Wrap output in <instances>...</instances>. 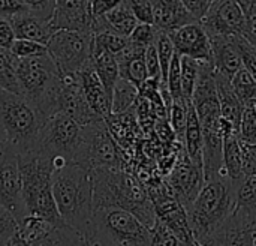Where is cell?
<instances>
[{
  "mask_svg": "<svg viewBox=\"0 0 256 246\" xmlns=\"http://www.w3.org/2000/svg\"><path fill=\"white\" fill-rule=\"evenodd\" d=\"M6 141V134H4V129H3V125L0 122V143Z\"/></svg>",
  "mask_w": 256,
  "mask_h": 246,
  "instance_id": "816d5d0a",
  "label": "cell"
},
{
  "mask_svg": "<svg viewBox=\"0 0 256 246\" xmlns=\"http://www.w3.org/2000/svg\"><path fill=\"white\" fill-rule=\"evenodd\" d=\"M146 66H147V72L150 78H156L160 80L162 74H160V63H159V56H158V50H156V44L152 42L146 47Z\"/></svg>",
  "mask_w": 256,
  "mask_h": 246,
  "instance_id": "ee69618b",
  "label": "cell"
},
{
  "mask_svg": "<svg viewBox=\"0 0 256 246\" xmlns=\"http://www.w3.org/2000/svg\"><path fill=\"white\" fill-rule=\"evenodd\" d=\"M0 90H2V89H0Z\"/></svg>",
  "mask_w": 256,
  "mask_h": 246,
  "instance_id": "11a10c76",
  "label": "cell"
},
{
  "mask_svg": "<svg viewBox=\"0 0 256 246\" xmlns=\"http://www.w3.org/2000/svg\"><path fill=\"white\" fill-rule=\"evenodd\" d=\"M88 245H152L150 228L123 207H96L93 210Z\"/></svg>",
  "mask_w": 256,
  "mask_h": 246,
  "instance_id": "8992f818",
  "label": "cell"
},
{
  "mask_svg": "<svg viewBox=\"0 0 256 246\" xmlns=\"http://www.w3.org/2000/svg\"><path fill=\"white\" fill-rule=\"evenodd\" d=\"M238 138L244 143L256 144V102L249 101L243 104L240 125H238Z\"/></svg>",
  "mask_w": 256,
  "mask_h": 246,
  "instance_id": "d6a6232c",
  "label": "cell"
},
{
  "mask_svg": "<svg viewBox=\"0 0 256 246\" xmlns=\"http://www.w3.org/2000/svg\"><path fill=\"white\" fill-rule=\"evenodd\" d=\"M138 23L153 24V2L152 0H128Z\"/></svg>",
  "mask_w": 256,
  "mask_h": 246,
  "instance_id": "7bdbcfd3",
  "label": "cell"
},
{
  "mask_svg": "<svg viewBox=\"0 0 256 246\" xmlns=\"http://www.w3.org/2000/svg\"><path fill=\"white\" fill-rule=\"evenodd\" d=\"M200 23L208 36H234L244 35L246 32V14L238 0H218L210 5Z\"/></svg>",
  "mask_w": 256,
  "mask_h": 246,
  "instance_id": "5bb4252c",
  "label": "cell"
},
{
  "mask_svg": "<svg viewBox=\"0 0 256 246\" xmlns=\"http://www.w3.org/2000/svg\"><path fill=\"white\" fill-rule=\"evenodd\" d=\"M84 144V126L70 116L58 111L50 116L39 132L34 149L48 156H63L69 162H78Z\"/></svg>",
  "mask_w": 256,
  "mask_h": 246,
  "instance_id": "ba28073f",
  "label": "cell"
},
{
  "mask_svg": "<svg viewBox=\"0 0 256 246\" xmlns=\"http://www.w3.org/2000/svg\"><path fill=\"white\" fill-rule=\"evenodd\" d=\"M122 0H88V6H90V14H92V20L100 15H105L110 9H112L114 6H117Z\"/></svg>",
  "mask_w": 256,
  "mask_h": 246,
  "instance_id": "681fc988",
  "label": "cell"
},
{
  "mask_svg": "<svg viewBox=\"0 0 256 246\" xmlns=\"http://www.w3.org/2000/svg\"><path fill=\"white\" fill-rule=\"evenodd\" d=\"M168 174V188L176 195V198L184 206V209H188L194 203L206 182L202 167L192 162L186 150L182 147L180 156L177 158L172 170Z\"/></svg>",
  "mask_w": 256,
  "mask_h": 246,
  "instance_id": "4fadbf2b",
  "label": "cell"
},
{
  "mask_svg": "<svg viewBox=\"0 0 256 246\" xmlns=\"http://www.w3.org/2000/svg\"><path fill=\"white\" fill-rule=\"evenodd\" d=\"M20 57H16L10 48L0 47V89L20 93V84L16 78V66Z\"/></svg>",
  "mask_w": 256,
  "mask_h": 246,
  "instance_id": "f546056e",
  "label": "cell"
},
{
  "mask_svg": "<svg viewBox=\"0 0 256 246\" xmlns=\"http://www.w3.org/2000/svg\"><path fill=\"white\" fill-rule=\"evenodd\" d=\"M76 164L93 168H122L120 153L108 131V122L98 119L84 126V144Z\"/></svg>",
  "mask_w": 256,
  "mask_h": 246,
  "instance_id": "8fae6325",
  "label": "cell"
},
{
  "mask_svg": "<svg viewBox=\"0 0 256 246\" xmlns=\"http://www.w3.org/2000/svg\"><path fill=\"white\" fill-rule=\"evenodd\" d=\"M218 0H210V5H213V3H216Z\"/></svg>",
  "mask_w": 256,
  "mask_h": 246,
  "instance_id": "db71d44e",
  "label": "cell"
},
{
  "mask_svg": "<svg viewBox=\"0 0 256 246\" xmlns=\"http://www.w3.org/2000/svg\"><path fill=\"white\" fill-rule=\"evenodd\" d=\"M255 102H256V101H255Z\"/></svg>",
  "mask_w": 256,
  "mask_h": 246,
  "instance_id": "9f6ffc18",
  "label": "cell"
},
{
  "mask_svg": "<svg viewBox=\"0 0 256 246\" xmlns=\"http://www.w3.org/2000/svg\"><path fill=\"white\" fill-rule=\"evenodd\" d=\"M18 162L27 215H38L54 224H63L52 195L51 156L39 149H30L20 153Z\"/></svg>",
  "mask_w": 256,
  "mask_h": 246,
  "instance_id": "277c9868",
  "label": "cell"
},
{
  "mask_svg": "<svg viewBox=\"0 0 256 246\" xmlns=\"http://www.w3.org/2000/svg\"><path fill=\"white\" fill-rule=\"evenodd\" d=\"M28 11H33L48 20L52 18L54 12V0H21Z\"/></svg>",
  "mask_w": 256,
  "mask_h": 246,
  "instance_id": "bcb514c9",
  "label": "cell"
},
{
  "mask_svg": "<svg viewBox=\"0 0 256 246\" xmlns=\"http://www.w3.org/2000/svg\"><path fill=\"white\" fill-rule=\"evenodd\" d=\"M92 63L93 68L99 77V80L102 81L105 90L108 92V95L112 98V90L114 86L117 83V80L120 78V71H118V62L116 59L114 54L108 53L106 50L98 47L93 44V51H92Z\"/></svg>",
  "mask_w": 256,
  "mask_h": 246,
  "instance_id": "cb8c5ba5",
  "label": "cell"
},
{
  "mask_svg": "<svg viewBox=\"0 0 256 246\" xmlns=\"http://www.w3.org/2000/svg\"><path fill=\"white\" fill-rule=\"evenodd\" d=\"M58 111L70 116L81 126H86L99 117L87 104L78 75H62V87L58 95Z\"/></svg>",
  "mask_w": 256,
  "mask_h": 246,
  "instance_id": "2e32d148",
  "label": "cell"
},
{
  "mask_svg": "<svg viewBox=\"0 0 256 246\" xmlns=\"http://www.w3.org/2000/svg\"><path fill=\"white\" fill-rule=\"evenodd\" d=\"M128 42H129L128 36H123L111 29H104L93 33V44L106 50L114 56H117L128 45Z\"/></svg>",
  "mask_w": 256,
  "mask_h": 246,
  "instance_id": "e575fe53",
  "label": "cell"
},
{
  "mask_svg": "<svg viewBox=\"0 0 256 246\" xmlns=\"http://www.w3.org/2000/svg\"><path fill=\"white\" fill-rule=\"evenodd\" d=\"M18 156V150L9 141L0 143V204L12 212L20 222L27 215V209L22 198Z\"/></svg>",
  "mask_w": 256,
  "mask_h": 246,
  "instance_id": "7c38bea8",
  "label": "cell"
},
{
  "mask_svg": "<svg viewBox=\"0 0 256 246\" xmlns=\"http://www.w3.org/2000/svg\"><path fill=\"white\" fill-rule=\"evenodd\" d=\"M189 12L200 21L210 8V0H182Z\"/></svg>",
  "mask_w": 256,
  "mask_h": 246,
  "instance_id": "f907efd6",
  "label": "cell"
},
{
  "mask_svg": "<svg viewBox=\"0 0 256 246\" xmlns=\"http://www.w3.org/2000/svg\"><path fill=\"white\" fill-rule=\"evenodd\" d=\"M238 2H240V5H242V6H243V9H244V8L249 5V2H250V0H238Z\"/></svg>",
  "mask_w": 256,
  "mask_h": 246,
  "instance_id": "f5cc1de1",
  "label": "cell"
},
{
  "mask_svg": "<svg viewBox=\"0 0 256 246\" xmlns=\"http://www.w3.org/2000/svg\"><path fill=\"white\" fill-rule=\"evenodd\" d=\"M150 239L152 245H182L177 234L158 216L154 224L150 227Z\"/></svg>",
  "mask_w": 256,
  "mask_h": 246,
  "instance_id": "74e56055",
  "label": "cell"
},
{
  "mask_svg": "<svg viewBox=\"0 0 256 246\" xmlns=\"http://www.w3.org/2000/svg\"><path fill=\"white\" fill-rule=\"evenodd\" d=\"M166 33L172 41L176 53L180 56H189L198 62H213L212 41L200 21L184 24Z\"/></svg>",
  "mask_w": 256,
  "mask_h": 246,
  "instance_id": "9a60e30c",
  "label": "cell"
},
{
  "mask_svg": "<svg viewBox=\"0 0 256 246\" xmlns=\"http://www.w3.org/2000/svg\"><path fill=\"white\" fill-rule=\"evenodd\" d=\"M9 20L15 30V36L20 39H30L46 45L51 35L56 32L51 24V20L28 9L18 15H14Z\"/></svg>",
  "mask_w": 256,
  "mask_h": 246,
  "instance_id": "d6986e66",
  "label": "cell"
},
{
  "mask_svg": "<svg viewBox=\"0 0 256 246\" xmlns=\"http://www.w3.org/2000/svg\"><path fill=\"white\" fill-rule=\"evenodd\" d=\"M231 86L243 104L249 101H256V80L244 68H240L234 74V77L231 78Z\"/></svg>",
  "mask_w": 256,
  "mask_h": 246,
  "instance_id": "1f68e13d",
  "label": "cell"
},
{
  "mask_svg": "<svg viewBox=\"0 0 256 246\" xmlns=\"http://www.w3.org/2000/svg\"><path fill=\"white\" fill-rule=\"evenodd\" d=\"M16 78L20 93L38 108L44 120L58 113L62 74L48 53L44 56L20 59Z\"/></svg>",
  "mask_w": 256,
  "mask_h": 246,
  "instance_id": "5b68a950",
  "label": "cell"
},
{
  "mask_svg": "<svg viewBox=\"0 0 256 246\" xmlns=\"http://www.w3.org/2000/svg\"><path fill=\"white\" fill-rule=\"evenodd\" d=\"M93 206L123 207L148 228L156 221L154 206L144 186L122 168H93Z\"/></svg>",
  "mask_w": 256,
  "mask_h": 246,
  "instance_id": "7a4b0ae2",
  "label": "cell"
},
{
  "mask_svg": "<svg viewBox=\"0 0 256 246\" xmlns=\"http://www.w3.org/2000/svg\"><path fill=\"white\" fill-rule=\"evenodd\" d=\"M234 213L246 221L256 222V176H244L240 180Z\"/></svg>",
  "mask_w": 256,
  "mask_h": 246,
  "instance_id": "4316f807",
  "label": "cell"
},
{
  "mask_svg": "<svg viewBox=\"0 0 256 246\" xmlns=\"http://www.w3.org/2000/svg\"><path fill=\"white\" fill-rule=\"evenodd\" d=\"M76 75H78V81L82 89L84 98L87 104L90 105V108L94 111V114H98L99 117L105 120L110 119L111 117V96L108 95L102 81L99 80L92 60L86 63Z\"/></svg>",
  "mask_w": 256,
  "mask_h": 246,
  "instance_id": "ac0fdd59",
  "label": "cell"
},
{
  "mask_svg": "<svg viewBox=\"0 0 256 246\" xmlns=\"http://www.w3.org/2000/svg\"><path fill=\"white\" fill-rule=\"evenodd\" d=\"M52 195L63 221L84 234L88 243L94 210L92 170L76 162L54 170Z\"/></svg>",
  "mask_w": 256,
  "mask_h": 246,
  "instance_id": "6da1fadb",
  "label": "cell"
},
{
  "mask_svg": "<svg viewBox=\"0 0 256 246\" xmlns=\"http://www.w3.org/2000/svg\"><path fill=\"white\" fill-rule=\"evenodd\" d=\"M16 39L15 30L12 27V23L9 18L0 17V47L2 48H10L14 41Z\"/></svg>",
  "mask_w": 256,
  "mask_h": 246,
  "instance_id": "7dc6e473",
  "label": "cell"
},
{
  "mask_svg": "<svg viewBox=\"0 0 256 246\" xmlns=\"http://www.w3.org/2000/svg\"><path fill=\"white\" fill-rule=\"evenodd\" d=\"M182 144L190 161L202 167V128L192 101L188 105V122Z\"/></svg>",
  "mask_w": 256,
  "mask_h": 246,
  "instance_id": "d4e9b609",
  "label": "cell"
},
{
  "mask_svg": "<svg viewBox=\"0 0 256 246\" xmlns=\"http://www.w3.org/2000/svg\"><path fill=\"white\" fill-rule=\"evenodd\" d=\"M190 101V99H189ZM188 99H177L172 101L171 110L168 113V120L170 125L172 128V131L176 132V137L180 143H183L184 138V131H186V122H188V105H189Z\"/></svg>",
  "mask_w": 256,
  "mask_h": 246,
  "instance_id": "d590c367",
  "label": "cell"
},
{
  "mask_svg": "<svg viewBox=\"0 0 256 246\" xmlns=\"http://www.w3.org/2000/svg\"><path fill=\"white\" fill-rule=\"evenodd\" d=\"M18 230V221L4 206L0 204V246L10 245L12 237Z\"/></svg>",
  "mask_w": 256,
  "mask_h": 246,
  "instance_id": "60d3db41",
  "label": "cell"
},
{
  "mask_svg": "<svg viewBox=\"0 0 256 246\" xmlns=\"http://www.w3.org/2000/svg\"><path fill=\"white\" fill-rule=\"evenodd\" d=\"M166 87L170 90V95L172 96V101L184 99L182 93V74H180V54L178 53H174L172 56L168 75H166Z\"/></svg>",
  "mask_w": 256,
  "mask_h": 246,
  "instance_id": "ab89813d",
  "label": "cell"
},
{
  "mask_svg": "<svg viewBox=\"0 0 256 246\" xmlns=\"http://www.w3.org/2000/svg\"><path fill=\"white\" fill-rule=\"evenodd\" d=\"M24 11H27V6L21 0H0V17L3 18H12Z\"/></svg>",
  "mask_w": 256,
  "mask_h": 246,
  "instance_id": "c3c4849f",
  "label": "cell"
},
{
  "mask_svg": "<svg viewBox=\"0 0 256 246\" xmlns=\"http://www.w3.org/2000/svg\"><path fill=\"white\" fill-rule=\"evenodd\" d=\"M104 18L111 30L117 32L123 36H129L132 33V30L135 29V26L138 24V20L134 15L128 0H122L117 6L110 9L104 15Z\"/></svg>",
  "mask_w": 256,
  "mask_h": 246,
  "instance_id": "83f0119b",
  "label": "cell"
},
{
  "mask_svg": "<svg viewBox=\"0 0 256 246\" xmlns=\"http://www.w3.org/2000/svg\"><path fill=\"white\" fill-rule=\"evenodd\" d=\"M144 54H146L144 45L129 41L128 45L116 56L118 62L120 77L130 81L136 87H140L148 78Z\"/></svg>",
  "mask_w": 256,
  "mask_h": 246,
  "instance_id": "44dd1931",
  "label": "cell"
},
{
  "mask_svg": "<svg viewBox=\"0 0 256 246\" xmlns=\"http://www.w3.org/2000/svg\"><path fill=\"white\" fill-rule=\"evenodd\" d=\"M46 48L62 75H76L92 60L93 32L58 29L51 35Z\"/></svg>",
  "mask_w": 256,
  "mask_h": 246,
  "instance_id": "9c48e42d",
  "label": "cell"
},
{
  "mask_svg": "<svg viewBox=\"0 0 256 246\" xmlns=\"http://www.w3.org/2000/svg\"><path fill=\"white\" fill-rule=\"evenodd\" d=\"M158 27L154 24H148V23H138L135 26V29L132 30V33L128 36L129 41L135 42V44H140V45H144L147 47L148 44L154 42L156 39V35H158Z\"/></svg>",
  "mask_w": 256,
  "mask_h": 246,
  "instance_id": "b9f144b4",
  "label": "cell"
},
{
  "mask_svg": "<svg viewBox=\"0 0 256 246\" xmlns=\"http://www.w3.org/2000/svg\"><path fill=\"white\" fill-rule=\"evenodd\" d=\"M51 24L56 30H92L88 0H54Z\"/></svg>",
  "mask_w": 256,
  "mask_h": 246,
  "instance_id": "e0dca14e",
  "label": "cell"
},
{
  "mask_svg": "<svg viewBox=\"0 0 256 246\" xmlns=\"http://www.w3.org/2000/svg\"><path fill=\"white\" fill-rule=\"evenodd\" d=\"M224 171L236 183L244 177L243 174V150L238 134L224 135Z\"/></svg>",
  "mask_w": 256,
  "mask_h": 246,
  "instance_id": "484cf974",
  "label": "cell"
},
{
  "mask_svg": "<svg viewBox=\"0 0 256 246\" xmlns=\"http://www.w3.org/2000/svg\"><path fill=\"white\" fill-rule=\"evenodd\" d=\"M180 74H182L183 98L190 99L200 75V62L189 56H180Z\"/></svg>",
  "mask_w": 256,
  "mask_h": 246,
  "instance_id": "4dcf8cb0",
  "label": "cell"
},
{
  "mask_svg": "<svg viewBox=\"0 0 256 246\" xmlns=\"http://www.w3.org/2000/svg\"><path fill=\"white\" fill-rule=\"evenodd\" d=\"M10 245H88L84 234L69 224H54L38 215H26L18 222V230Z\"/></svg>",
  "mask_w": 256,
  "mask_h": 246,
  "instance_id": "30bf717a",
  "label": "cell"
},
{
  "mask_svg": "<svg viewBox=\"0 0 256 246\" xmlns=\"http://www.w3.org/2000/svg\"><path fill=\"white\" fill-rule=\"evenodd\" d=\"M154 44H156V50H158V56H159V63H160V74H162L160 84H166L168 69H170V65H171L176 50H174L170 35L164 30H158Z\"/></svg>",
  "mask_w": 256,
  "mask_h": 246,
  "instance_id": "836d02e7",
  "label": "cell"
},
{
  "mask_svg": "<svg viewBox=\"0 0 256 246\" xmlns=\"http://www.w3.org/2000/svg\"><path fill=\"white\" fill-rule=\"evenodd\" d=\"M0 122L6 134V141L21 153L36 147L38 137L45 120L24 95L2 89Z\"/></svg>",
  "mask_w": 256,
  "mask_h": 246,
  "instance_id": "52a82bcc",
  "label": "cell"
},
{
  "mask_svg": "<svg viewBox=\"0 0 256 246\" xmlns=\"http://www.w3.org/2000/svg\"><path fill=\"white\" fill-rule=\"evenodd\" d=\"M212 50H213V69L224 74L228 78H232L234 74L243 68L238 50L231 36L213 35L210 36Z\"/></svg>",
  "mask_w": 256,
  "mask_h": 246,
  "instance_id": "7402d4cb",
  "label": "cell"
},
{
  "mask_svg": "<svg viewBox=\"0 0 256 246\" xmlns=\"http://www.w3.org/2000/svg\"><path fill=\"white\" fill-rule=\"evenodd\" d=\"M238 183L228 176L206 180L194 203L186 209L190 231L198 245H206L208 237L232 215Z\"/></svg>",
  "mask_w": 256,
  "mask_h": 246,
  "instance_id": "3957f363",
  "label": "cell"
},
{
  "mask_svg": "<svg viewBox=\"0 0 256 246\" xmlns=\"http://www.w3.org/2000/svg\"><path fill=\"white\" fill-rule=\"evenodd\" d=\"M242 150H243V174L256 176V144L242 141Z\"/></svg>",
  "mask_w": 256,
  "mask_h": 246,
  "instance_id": "f6af8a7d",
  "label": "cell"
},
{
  "mask_svg": "<svg viewBox=\"0 0 256 246\" xmlns=\"http://www.w3.org/2000/svg\"><path fill=\"white\" fill-rule=\"evenodd\" d=\"M10 51L20 57V59H26V57H36V56H44L48 53V48L45 44L36 42V41H30V39H20L16 38L14 41V44L10 45Z\"/></svg>",
  "mask_w": 256,
  "mask_h": 246,
  "instance_id": "f35d334b",
  "label": "cell"
},
{
  "mask_svg": "<svg viewBox=\"0 0 256 246\" xmlns=\"http://www.w3.org/2000/svg\"><path fill=\"white\" fill-rule=\"evenodd\" d=\"M213 77H214V83H216V89H218V95H219L220 116L238 132L243 102L236 95V92L231 86V78L225 77L224 74H220L214 69H213Z\"/></svg>",
  "mask_w": 256,
  "mask_h": 246,
  "instance_id": "603a6c76",
  "label": "cell"
},
{
  "mask_svg": "<svg viewBox=\"0 0 256 246\" xmlns=\"http://www.w3.org/2000/svg\"><path fill=\"white\" fill-rule=\"evenodd\" d=\"M136 99H138V87L120 77L112 90L111 114L117 116V114L128 113L132 107H135Z\"/></svg>",
  "mask_w": 256,
  "mask_h": 246,
  "instance_id": "f1b7e54d",
  "label": "cell"
},
{
  "mask_svg": "<svg viewBox=\"0 0 256 246\" xmlns=\"http://www.w3.org/2000/svg\"><path fill=\"white\" fill-rule=\"evenodd\" d=\"M153 24L164 32L176 30L184 24L198 21L182 0H152Z\"/></svg>",
  "mask_w": 256,
  "mask_h": 246,
  "instance_id": "ffe728a7",
  "label": "cell"
},
{
  "mask_svg": "<svg viewBox=\"0 0 256 246\" xmlns=\"http://www.w3.org/2000/svg\"><path fill=\"white\" fill-rule=\"evenodd\" d=\"M231 38L238 50L243 68L249 71L256 80V47L244 35H234Z\"/></svg>",
  "mask_w": 256,
  "mask_h": 246,
  "instance_id": "8d00e7d4",
  "label": "cell"
}]
</instances>
